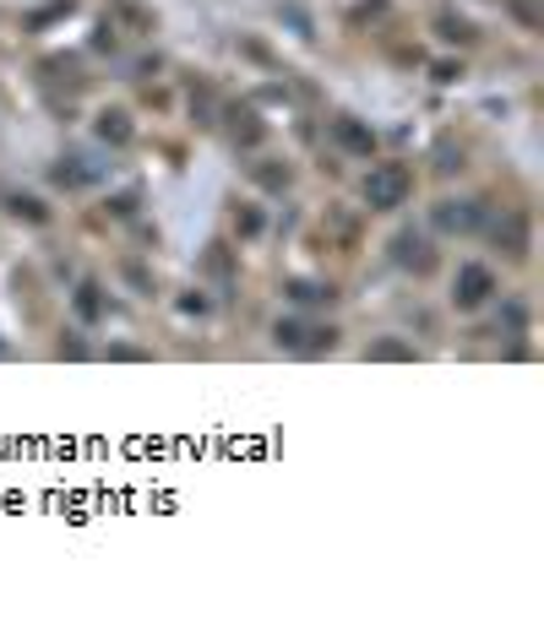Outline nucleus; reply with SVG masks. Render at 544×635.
<instances>
[{
  "label": "nucleus",
  "instance_id": "1",
  "mask_svg": "<svg viewBox=\"0 0 544 635\" xmlns=\"http://www.w3.org/2000/svg\"><path fill=\"white\" fill-rule=\"evenodd\" d=\"M414 191V174H408L404 163H376L370 174H365V207L370 212H398Z\"/></svg>",
  "mask_w": 544,
  "mask_h": 635
},
{
  "label": "nucleus",
  "instance_id": "2",
  "mask_svg": "<svg viewBox=\"0 0 544 635\" xmlns=\"http://www.w3.org/2000/svg\"><path fill=\"white\" fill-rule=\"evenodd\" d=\"M278 348H289V353H327L333 348V326H311V320H278Z\"/></svg>",
  "mask_w": 544,
  "mask_h": 635
},
{
  "label": "nucleus",
  "instance_id": "3",
  "mask_svg": "<svg viewBox=\"0 0 544 635\" xmlns=\"http://www.w3.org/2000/svg\"><path fill=\"white\" fill-rule=\"evenodd\" d=\"M490 294H495V272L490 266H474V261L458 266V283H452V305L458 310H479Z\"/></svg>",
  "mask_w": 544,
  "mask_h": 635
},
{
  "label": "nucleus",
  "instance_id": "4",
  "mask_svg": "<svg viewBox=\"0 0 544 635\" xmlns=\"http://www.w3.org/2000/svg\"><path fill=\"white\" fill-rule=\"evenodd\" d=\"M393 261H398L404 272H414V277H425V272L436 266V245H430L419 229H404V234L393 240Z\"/></svg>",
  "mask_w": 544,
  "mask_h": 635
},
{
  "label": "nucleus",
  "instance_id": "5",
  "mask_svg": "<svg viewBox=\"0 0 544 635\" xmlns=\"http://www.w3.org/2000/svg\"><path fill=\"white\" fill-rule=\"evenodd\" d=\"M479 218H484L479 201H441V207H436V229H441V234H474Z\"/></svg>",
  "mask_w": 544,
  "mask_h": 635
},
{
  "label": "nucleus",
  "instance_id": "6",
  "mask_svg": "<svg viewBox=\"0 0 544 635\" xmlns=\"http://www.w3.org/2000/svg\"><path fill=\"white\" fill-rule=\"evenodd\" d=\"M104 169L93 163V158H61L55 163V186H66V191H76V186H93Z\"/></svg>",
  "mask_w": 544,
  "mask_h": 635
},
{
  "label": "nucleus",
  "instance_id": "7",
  "mask_svg": "<svg viewBox=\"0 0 544 635\" xmlns=\"http://www.w3.org/2000/svg\"><path fill=\"white\" fill-rule=\"evenodd\" d=\"M333 136H338L348 152H359V158H370V147H376V136L359 126V120H348V115H343V120H333Z\"/></svg>",
  "mask_w": 544,
  "mask_h": 635
},
{
  "label": "nucleus",
  "instance_id": "8",
  "mask_svg": "<svg viewBox=\"0 0 544 635\" xmlns=\"http://www.w3.org/2000/svg\"><path fill=\"white\" fill-rule=\"evenodd\" d=\"M495 240H506V255H529V223H523L517 212H506V218L495 223Z\"/></svg>",
  "mask_w": 544,
  "mask_h": 635
},
{
  "label": "nucleus",
  "instance_id": "9",
  "mask_svg": "<svg viewBox=\"0 0 544 635\" xmlns=\"http://www.w3.org/2000/svg\"><path fill=\"white\" fill-rule=\"evenodd\" d=\"M98 136L115 141V147L132 141V115H126V109H104V115H98Z\"/></svg>",
  "mask_w": 544,
  "mask_h": 635
},
{
  "label": "nucleus",
  "instance_id": "10",
  "mask_svg": "<svg viewBox=\"0 0 544 635\" xmlns=\"http://www.w3.org/2000/svg\"><path fill=\"white\" fill-rule=\"evenodd\" d=\"M289 299L294 305H333V288H322V283H289Z\"/></svg>",
  "mask_w": 544,
  "mask_h": 635
},
{
  "label": "nucleus",
  "instance_id": "11",
  "mask_svg": "<svg viewBox=\"0 0 544 635\" xmlns=\"http://www.w3.org/2000/svg\"><path fill=\"white\" fill-rule=\"evenodd\" d=\"M11 212H17V218H28V223H44V218H50L33 195H11Z\"/></svg>",
  "mask_w": 544,
  "mask_h": 635
},
{
  "label": "nucleus",
  "instance_id": "12",
  "mask_svg": "<svg viewBox=\"0 0 544 635\" xmlns=\"http://www.w3.org/2000/svg\"><path fill=\"white\" fill-rule=\"evenodd\" d=\"M365 359H414V348L408 342H376V348H365Z\"/></svg>",
  "mask_w": 544,
  "mask_h": 635
},
{
  "label": "nucleus",
  "instance_id": "13",
  "mask_svg": "<svg viewBox=\"0 0 544 635\" xmlns=\"http://www.w3.org/2000/svg\"><path fill=\"white\" fill-rule=\"evenodd\" d=\"M76 310H82L87 320L98 316V288H93V283H82V294H76Z\"/></svg>",
  "mask_w": 544,
  "mask_h": 635
},
{
  "label": "nucleus",
  "instance_id": "14",
  "mask_svg": "<svg viewBox=\"0 0 544 635\" xmlns=\"http://www.w3.org/2000/svg\"><path fill=\"white\" fill-rule=\"evenodd\" d=\"M441 28H447L441 39H452V44H469V39H474V28H469V22H452V17H447Z\"/></svg>",
  "mask_w": 544,
  "mask_h": 635
},
{
  "label": "nucleus",
  "instance_id": "15",
  "mask_svg": "<svg viewBox=\"0 0 544 635\" xmlns=\"http://www.w3.org/2000/svg\"><path fill=\"white\" fill-rule=\"evenodd\" d=\"M257 180H262V186H272V191H278V186H289V169H257Z\"/></svg>",
  "mask_w": 544,
  "mask_h": 635
}]
</instances>
